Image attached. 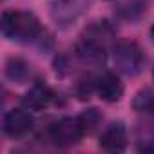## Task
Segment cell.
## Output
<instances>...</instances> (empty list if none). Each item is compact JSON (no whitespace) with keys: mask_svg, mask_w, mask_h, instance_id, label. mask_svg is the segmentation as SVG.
<instances>
[{"mask_svg":"<svg viewBox=\"0 0 154 154\" xmlns=\"http://www.w3.org/2000/svg\"><path fill=\"white\" fill-rule=\"evenodd\" d=\"M0 26H2V35L17 44L35 42L42 35L40 20L29 11H4Z\"/></svg>","mask_w":154,"mask_h":154,"instance_id":"obj_1","label":"cell"},{"mask_svg":"<svg viewBox=\"0 0 154 154\" xmlns=\"http://www.w3.org/2000/svg\"><path fill=\"white\" fill-rule=\"evenodd\" d=\"M109 38H112V29L107 26V22H94L80 36L76 54L85 63L98 65L105 60V45Z\"/></svg>","mask_w":154,"mask_h":154,"instance_id":"obj_2","label":"cell"},{"mask_svg":"<svg viewBox=\"0 0 154 154\" xmlns=\"http://www.w3.org/2000/svg\"><path fill=\"white\" fill-rule=\"evenodd\" d=\"M112 60L116 69L125 76H136L143 71L147 56L143 49L132 40H120L112 47Z\"/></svg>","mask_w":154,"mask_h":154,"instance_id":"obj_3","label":"cell"},{"mask_svg":"<svg viewBox=\"0 0 154 154\" xmlns=\"http://www.w3.org/2000/svg\"><path fill=\"white\" fill-rule=\"evenodd\" d=\"M93 4V0H53L51 18L62 29H67L78 20Z\"/></svg>","mask_w":154,"mask_h":154,"instance_id":"obj_4","label":"cell"},{"mask_svg":"<svg viewBox=\"0 0 154 154\" xmlns=\"http://www.w3.org/2000/svg\"><path fill=\"white\" fill-rule=\"evenodd\" d=\"M85 136L78 118H62L49 127V140L56 147H72Z\"/></svg>","mask_w":154,"mask_h":154,"instance_id":"obj_5","label":"cell"},{"mask_svg":"<svg viewBox=\"0 0 154 154\" xmlns=\"http://www.w3.org/2000/svg\"><path fill=\"white\" fill-rule=\"evenodd\" d=\"M33 129V116L26 109H11L4 116V132L11 138H22Z\"/></svg>","mask_w":154,"mask_h":154,"instance_id":"obj_6","label":"cell"},{"mask_svg":"<svg viewBox=\"0 0 154 154\" xmlns=\"http://www.w3.org/2000/svg\"><path fill=\"white\" fill-rule=\"evenodd\" d=\"M94 89L98 91L100 98L103 102H109V103L120 102L123 96V85H122L120 78L111 71H105L103 74L98 76L94 82Z\"/></svg>","mask_w":154,"mask_h":154,"instance_id":"obj_7","label":"cell"},{"mask_svg":"<svg viewBox=\"0 0 154 154\" xmlns=\"http://www.w3.org/2000/svg\"><path fill=\"white\" fill-rule=\"evenodd\" d=\"M98 145L107 152H122L127 147V131L122 122H112L102 134Z\"/></svg>","mask_w":154,"mask_h":154,"instance_id":"obj_8","label":"cell"},{"mask_svg":"<svg viewBox=\"0 0 154 154\" xmlns=\"http://www.w3.org/2000/svg\"><path fill=\"white\" fill-rule=\"evenodd\" d=\"M53 98H54V93L51 91V87H49L45 82L38 80V82L24 94L22 103H24L27 109H31V111H42V109H45V107L53 102Z\"/></svg>","mask_w":154,"mask_h":154,"instance_id":"obj_9","label":"cell"},{"mask_svg":"<svg viewBox=\"0 0 154 154\" xmlns=\"http://www.w3.org/2000/svg\"><path fill=\"white\" fill-rule=\"evenodd\" d=\"M147 9V0H118L116 11L120 17L127 20H136L140 18Z\"/></svg>","mask_w":154,"mask_h":154,"instance_id":"obj_10","label":"cell"},{"mask_svg":"<svg viewBox=\"0 0 154 154\" xmlns=\"http://www.w3.org/2000/svg\"><path fill=\"white\" fill-rule=\"evenodd\" d=\"M29 72H31L29 65L20 58H9L6 63V76L17 84H24L27 80Z\"/></svg>","mask_w":154,"mask_h":154,"instance_id":"obj_11","label":"cell"},{"mask_svg":"<svg viewBox=\"0 0 154 154\" xmlns=\"http://www.w3.org/2000/svg\"><path fill=\"white\" fill-rule=\"evenodd\" d=\"M132 109L136 112H154V91L152 89H141L132 98Z\"/></svg>","mask_w":154,"mask_h":154,"instance_id":"obj_12","label":"cell"},{"mask_svg":"<svg viewBox=\"0 0 154 154\" xmlns=\"http://www.w3.org/2000/svg\"><path fill=\"white\" fill-rule=\"evenodd\" d=\"M78 122H80L84 132H85V134H91V132L102 123V114H100L98 109H87V111H84V112L78 116Z\"/></svg>","mask_w":154,"mask_h":154,"instance_id":"obj_13","label":"cell"},{"mask_svg":"<svg viewBox=\"0 0 154 154\" xmlns=\"http://www.w3.org/2000/svg\"><path fill=\"white\" fill-rule=\"evenodd\" d=\"M140 150H145V152H154V136L147 138V140H141V143L138 145Z\"/></svg>","mask_w":154,"mask_h":154,"instance_id":"obj_14","label":"cell"},{"mask_svg":"<svg viewBox=\"0 0 154 154\" xmlns=\"http://www.w3.org/2000/svg\"><path fill=\"white\" fill-rule=\"evenodd\" d=\"M150 35H152V40H154V26H152V29H150Z\"/></svg>","mask_w":154,"mask_h":154,"instance_id":"obj_15","label":"cell"},{"mask_svg":"<svg viewBox=\"0 0 154 154\" xmlns=\"http://www.w3.org/2000/svg\"><path fill=\"white\" fill-rule=\"evenodd\" d=\"M152 74H154V71H152Z\"/></svg>","mask_w":154,"mask_h":154,"instance_id":"obj_16","label":"cell"}]
</instances>
